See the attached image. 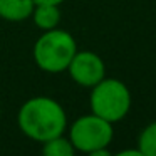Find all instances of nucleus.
Instances as JSON below:
<instances>
[{
	"label": "nucleus",
	"mask_w": 156,
	"mask_h": 156,
	"mask_svg": "<svg viewBox=\"0 0 156 156\" xmlns=\"http://www.w3.org/2000/svg\"><path fill=\"white\" fill-rule=\"evenodd\" d=\"M32 52L35 64L42 71L55 74L67 71V66L77 52V44L67 30L55 27L51 30H44V35L37 39Z\"/></svg>",
	"instance_id": "obj_2"
},
{
	"label": "nucleus",
	"mask_w": 156,
	"mask_h": 156,
	"mask_svg": "<svg viewBox=\"0 0 156 156\" xmlns=\"http://www.w3.org/2000/svg\"><path fill=\"white\" fill-rule=\"evenodd\" d=\"M91 89L92 91L89 101H91L92 114L109 122H118L129 112L131 92L124 82L104 77Z\"/></svg>",
	"instance_id": "obj_3"
},
{
	"label": "nucleus",
	"mask_w": 156,
	"mask_h": 156,
	"mask_svg": "<svg viewBox=\"0 0 156 156\" xmlns=\"http://www.w3.org/2000/svg\"><path fill=\"white\" fill-rule=\"evenodd\" d=\"M112 122L99 118L96 114L81 116L72 122L69 129V139L76 151L89 153L108 148L112 141Z\"/></svg>",
	"instance_id": "obj_4"
},
{
	"label": "nucleus",
	"mask_w": 156,
	"mask_h": 156,
	"mask_svg": "<svg viewBox=\"0 0 156 156\" xmlns=\"http://www.w3.org/2000/svg\"><path fill=\"white\" fill-rule=\"evenodd\" d=\"M138 149L141 156H156V122H151L141 131Z\"/></svg>",
	"instance_id": "obj_9"
},
{
	"label": "nucleus",
	"mask_w": 156,
	"mask_h": 156,
	"mask_svg": "<svg viewBox=\"0 0 156 156\" xmlns=\"http://www.w3.org/2000/svg\"><path fill=\"white\" fill-rule=\"evenodd\" d=\"M19 128L25 136L39 143L64 134L67 128L66 111L55 99L37 96L25 101L19 109Z\"/></svg>",
	"instance_id": "obj_1"
},
{
	"label": "nucleus",
	"mask_w": 156,
	"mask_h": 156,
	"mask_svg": "<svg viewBox=\"0 0 156 156\" xmlns=\"http://www.w3.org/2000/svg\"><path fill=\"white\" fill-rule=\"evenodd\" d=\"M42 153L45 156H72L76 153L74 146H72L71 139L64 138V136H55L47 141L42 143Z\"/></svg>",
	"instance_id": "obj_8"
},
{
	"label": "nucleus",
	"mask_w": 156,
	"mask_h": 156,
	"mask_svg": "<svg viewBox=\"0 0 156 156\" xmlns=\"http://www.w3.org/2000/svg\"><path fill=\"white\" fill-rule=\"evenodd\" d=\"M64 0H34V4H52V5H61Z\"/></svg>",
	"instance_id": "obj_10"
},
{
	"label": "nucleus",
	"mask_w": 156,
	"mask_h": 156,
	"mask_svg": "<svg viewBox=\"0 0 156 156\" xmlns=\"http://www.w3.org/2000/svg\"><path fill=\"white\" fill-rule=\"evenodd\" d=\"M32 19L34 24L42 30H51L55 29L61 22V10L59 5H52V4H35L34 10H32Z\"/></svg>",
	"instance_id": "obj_7"
},
{
	"label": "nucleus",
	"mask_w": 156,
	"mask_h": 156,
	"mask_svg": "<svg viewBox=\"0 0 156 156\" xmlns=\"http://www.w3.org/2000/svg\"><path fill=\"white\" fill-rule=\"evenodd\" d=\"M34 7V0H0V19L22 22L32 15Z\"/></svg>",
	"instance_id": "obj_6"
},
{
	"label": "nucleus",
	"mask_w": 156,
	"mask_h": 156,
	"mask_svg": "<svg viewBox=\"0 0 156 156\" xmlns=\"http://www.w3.org/2000/svg\"><path fill=\"white\" fill-rule=\"evenodd\" d=\"M67 72L76 84L92 87L106 77V66L98 54L91 51H77L67 66Z\"/></svg>",
	"instance_id": "obj_5"
},
{
	"label": "nucleus",
	"mask_w": 156,
	"mask_h": 156,
	"mask_svg": "<svg viewBox=\"0 0 156 156\" xmlns=\"http://www.w3.org/2000/svg\"><path fill=\"white\" fill-rule=\"evenodd\" d=\"M0 112H2V109H0Z\"/></svg>",
	"instance_id": "obj_11"
}]
</instances>
